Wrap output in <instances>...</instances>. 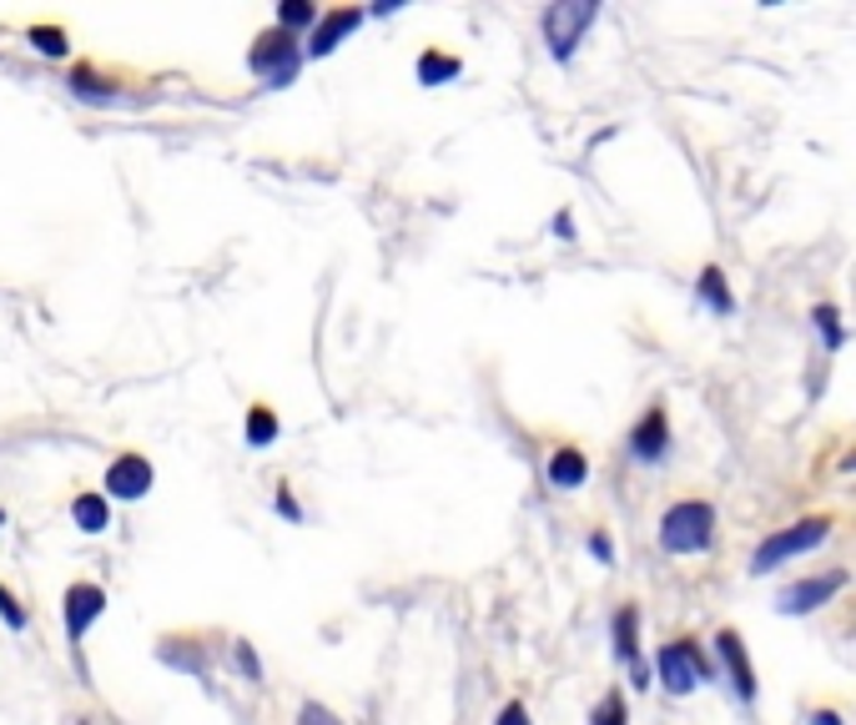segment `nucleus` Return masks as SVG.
<instances>
[{
    "label": "nucleus",
    "instance_id": "nucleus-1",
    "mask_svg": "<svg viewBox=\"0 0 856 725\" xmlns=\"http://www.w3.org/2000/svg\"><path fill=\"white\" fill-rule=\"evenodd\" d=\"M715 544V504L680 499L660 519V549L665 554H706Z\"/></svg>",
    "mask_w": 856,
    "mask_h": 725
},
{
    "label": "nucleus",
    "instance_id": "nucleus-2",
    "mask_svg": "<svg viewBox=\"0 0 856 725\" xmlns=\"http://www.w3.org/2000/svg\"><path fill=\"white\" fill-rule=\"evenodd\" d=\"M600 21V0H554L544 11V40H550V56L554 61H569L580 51L584 31Z\"/></svg>",
    "mask_w": 856,
    "mask_h": 725
},
{
    "label": "nucleus",
    "instance_id": "nucleus-3",
    "mask_svg": "<svg viewBox=\"0 0 856 725\" xmlns=\"http://www.w3.org/2000/svg\"><path fill=\"white\" fill-rule=\"evenodd\" d=\"M308 46H298V36L292 31H263L257 36V46L248 51V67L257 71V76L267 81V86H292L298 81V67H303Z\"/></svg>",
    "mask_w": 856,
    "mask_h": 725
},
{
    "label": "nucleus",
    "instance_id": "nucleus-4",
    "mask_svg": "<svg viewBox=\"0 0 856 725\" xmlns=\"http://www.w3.org/2000/svg\"><path fill=\"white\" fill-rule=\"evenodd\" d=\"M827 534H831V519H821V515L817 519H796V524L776 529L771 540H761L751 569H756V575H771V569L786 565V559H796V554H811L817 544H827Z\"/></svg>",
    "mask_w": 856,
    "mask_h": 725
},
{
    "label": "nucleus",
    "instance_id": "nucleus-5",
    "mask_svg": "<svg viewBox=\"0 0 856 725\" xmlns=\"http://www.w3.org/2000/svg\"><path fill=\"white\" fill-rule=\"evenodd\" d=\"M655 670H660V686L671 690V696H696L700 680L711 675V665L700 660V650L690 640H671V645H660Z\"/></svg>",
    "mask_w": 856,
    "mask_h": 725
},
{
    "label": "nucleus",
    "instance_id": "nucleus-6",
    "mask_svg": "<svg viewBox=\"0 0 856 725\" xmlns=\"http://www.w3.org/2000/svg\"><path fill=\"white\" fill-rule=\"evenodd\" d=\"M846 584H852V575L846 569H827V575H806V580L786 584L776 600L781 615H811V609H821L831 600V594H842Z\"/></svg>",
    "mask_w": 856,
    "mask_h": 725
},
{
    "label": "nucleus",
    "instance_id": "nucleus-7",
    "mask_svg": "<svg viewBox=\"0 0 856 725\" xmlns=\"http://www.w3.org/2000/svg\"><path fill=\"white\" fill-rule=\"evenodd\" d=\"M106 615V590L101 584H67V594H61V620H67V640L71 645H81L86 640V630H92L96 620Z\"/></svg>",
    "mask_w": 856,
    "mask_h": 725
},
{
    "label": "nucleus",
    "instance_id": "nucleus-8",
    "mask_svg": "<svg viewBox=\"0 0 856 725\" xmlns=\"http://www.w3.org/2000/svg\"><path fill=\"white\" fill-rule=\"evenodd\" d=\"M665 454H671V413H665V403H650V413L635 423V434H630V459L665 463Z\"/></svg>",
    "mask_w": 856,
    "mask_h": 725
},
{
    "label": "nucleus",
    "instance_id": "nucleus-9",
    "mask_svg": "<svg viewBox=\"0 0 856 725\" xmlns=\"http://www.w3.org/2000/svg\"><path fill=\"white\" fill-rule=\"evenodd\" d=\"M715 650H721V665H725V675H731V690L751 705L756 700V665H751V650H746L740 630H721L715 635Z\"/></svg>",
    "mask_w": 856,
    "mask_h": 725
},
{
    "label": "nucleus",
    "instance_id": "nucleus-10",
    "mask_svg": "<svg viewBox=\"0 0 856 725\" xmlns=\"http://www.w3.org/2000/svg\"><path fill=\"white\" fill-rule=\"evenodd\" d=\"M363 21H369V11H363V5H342V11H328L313 26V36H308V56H313V61H317V56H333L342 40L363 26Z\"/></svg>",
    "mask_w": 856,
    "mask_h": 725
},
{
    "label": "nucleus",
    "instance_id": "nucleus-11",
    "mask_svg": "<svg viewBox=\"0 0 856 725\" xmlns=\"http://www.w3.org/2000/svg\"><path fill=\"white\" fill-rule=\"evenodd\" d=\"M157 469L142 459V454H121L111 469H106V499H142L146 488H152Z\"/></svg>",
    "mask_w": 856,
    "mask_h": 725
},
{
    "label": "nucleus",
    "instance_id": "nucleus-12",
    "mask_svg": "<svg viewBox=\"0 0 856 725\" xmlns=\"http://www.w3.org/2000/svg\"><path fill=\"white\" fill-rule=\"evenodd\" d=\"M610 635H615V660H619V665H640V609L619 605L615 620H610Z\"/></svg>",
    "mask_w": 856,
    "mask_h": 725
},
{
    "label": "nucleus",
    "instance_id": "nucleus-13",
    "mask_svg": "<svg viewBox=\"0 0 856 725\" xmlns=\"http://www.w3.org/2000/svg\"><path fill=\"white\" fill-rule=\"evenodd\" d=\"M584 479H590V459H584L575 444H559V449L550 454V484L569 494V488H580Z\"/></svg>",
    "mask_w": 856,
    "mask_h": 725
},
{
    "label": "nucleus",
    "instance_id": "nucleus-14",
    "mask_svg": "<svg viewBox=\"0 0 856 725\" xmlns=\"http://www.w3.org/2000/svg\"><path fill=\"white\" fill-rule=\"evenodd\" d=\"M696 292H700V303L711 307L715 317H731L736 313V298H731V282H725V273L715 263H706L700 267V277H696Z\"/></svg>",
    "mask_w": 856,
    "mask_h": 725
},
{
    "label": "nucleus",
    "instance_id": "nucleus-15",
    "mask_svg": "<svg viewBox=\"0 0 856 725\" xmlns=\"http://www.w3.org/2000/svg\"><path fill=\"white\" fill-rule=\"evenodd\" d=\"M71 519H76L81 534H101L111 524V504H106V494H76L71 499Z\"/></svg>",
    "mask_w": 856,
    "mask_h": 725
},
{
    "label": "nucleus",
    "instance_id": "nucleus-16",
    "mask_svg": "<svg viewBox=\"0 0 856 725\" xmlns=\"http://www.w3.org/2000/svg\"><path fill=\"white\" fill-rule=\"evenodd\" d=\"M419 86H444V81H454L459 76V56H448V51H438V46H429V51L419 56Z\"/></svg>",
    "mask_w": 856,
    "mask_h": 725
},
{
    "label": "nucleus",
    "instance_id": "nucleus-17",
    "mask_svg": "<svg viewBox=\"0 0 856 725\" xmlns=\"http://www.w3.org/2000/svg\"><path fill=\"white\" fill-rule=\"evenodd\" d=\"M277 428H282L277 413L267 409V403H252V409H248V449H273Z\"/></svg>",
    "mask_w": 856,
    "mask_h": 725
},
{
    "label": "nucleus",
    "instance_id": "nucleus-18",
    "mask_svg": "<svg viewBox=\"0 0 856 725\" xmlns=\"http://www.w3.org/2000/svg\"><path fill=\"white\" fill-rule=\"evenodd\" d=\"M317 21H323V15H317L313 0H282V5H277V26L292 31V36H298V31H308V36H313Z\"/></svg>",
    "mask_w": 856,
    "mask_h": 725
},
{
    "label": "nucleus",
    "instance_id": "nucleus-19",
    "mask_svg": "<svg viewBox=\"0 0 856 725\" xmlns=\"http://www.w3.org/2000/svg\"><path fill=\"white\" fill-rule=\"evenodd\" d=\"M811 323H817L821 343H827L831 353L846 343V328H842V313H836V303H817V307H811Z\"/></svg>",
    "mask_w": 856,
    "mask_h": 725
},
{
    "label": "nucleus",
    "instance_id": "nucleus-20",
    "mask_svg": "<svg viewBox=\"0 0 856 725\" xmlns=\"http://www.w3.org/2000/svg\"><path fill=\"white\" fill-rule=\"evenodd\" d=\"M590 725H630V711H625V696H619V690H610V696L600 700V705H594Z\"/></svg>",
    "mask_w": 856,
    "mask_h": 725
},
{
    "label": "nucleus",
    "instance_id": "nucleus-21",
    "mask_svg": "<svg viewBox=\"0 0 856 725\" xmlns=\"http://www.w3.org/2000/svg\"><path fill=\"white\" fill-rule=\"evenodd\" d=\"M31 46H36L40 56H67L71 51L67 31H56V26H36V31H31Z\"/></svg>",
    "mask_w": 856,
    "mask_h": 725
},
{
    "label": "nucleus",
    "instance_id": "nucleus-22",
    "mask_svg": "<svg viewBox=\"0 0 856 725\" xmlns=\"http://www.w3.org/2000/svg\"><path fill=\"white\" fill-rule=\"evenodd\" d=\"M71 92H76V96H86V101H111V96H117V92H111V86H96V76H92V71H76V76H71Z\"/></svg>",
    "mask_w": 856,
    "mask_h": 725
},
{
    "label": "nucleus",
    "instance_id": "nucleus-23",
    "mask_svg": "<svg viewBox=\"0 0 856 725\" xmlns=\"http://www.w3.org/2000/svg\"><path fill=\"white\" fill-rule=\"evenodd\" d=\"M161 660H171V665H182V670H192V675H207V660H202V650H171V640L161 645Z\"/></svg>",
    "mask_w": 856,
    "mask_h": 725
},
{
    "label": "nucleus",
    "instance_id": "nucleus-24",
    "mask_svg": "<svg viewBox=\"0 0 856 725\" xmlns=\"http://www.w3.org/2000/svg\"><path fill=\"white\" fill-rule=\"evenodd\" d=\"M0 620L11 625V630H26V609L15 605V594L5 590V584H0Z\"/></svg>",
    "mask_w": 856,
    "mask_h": 725
},
{
    "label": "nucleus",
    "instance_id": "nucleus-25",
    "mask_svg": "<svg viewBox=\"0 0 856 725\" xmlns=\"http://www.w3.org/2000/svg\"><path fill=\"white\" fill-rule=\"evenodd\" d=\"M298 725H342V721L328 711V705H317V700H308L303 715H298Z\"/></svg>",
    "mask_w": 856,
    "mask_h": 725
},
{
    "label": "nucleus",
    "instance_id": "nucleus-26",
    "mask_svg": "<svg viewBox=\"0 0 856 725\" xmlns=\"http://www.w3.org/2000/svg\"><path fill=\"white\" fill-rule=\"evenodd\" d=\"M590 554L600 559V565H615V540H610L605 529H594L590 534Z\"/></svg>",
    "mask_w": 856,
    "mask_h": 725
},
{
    "label": "nucleus",
    "instance_id": "nucleus-27",
    "mask_svg": "<svg viewBox=\"0 0 856 725\" xmlns=\"http://www.w3.org/2000/svg\"><path fill=\"white\" fill-rule=\"evenodd\" d=\"M238 665H242V675H248V680H263V665H257V650H252L248 640H238Z\"/></svg>",
    "mask_w": 856,
    "mask_h": 725
},
{
    "label": "nucleus",
    "instance_id": "nucleus-28",
    "mask_svg": "<svg viewBox=\"0 0 856 725\" xmlns=\"http://www.w3.org/2000/svg\"><path fill=\"white\" fill-rule=\"evenodd\" d=\"M277 515L292 519V524H303V509H298V499H292V488H288V484L277 488Z\"/></svg>",
    "mask_w": 856,
    "mask_h": 725
},
{
    "label": "nucleus",
    "instance_id": "nucleus-29",
    "mask_svg": "<svg viewBox=\"0 0 856 725\" xmlns=\"http://www.w3.org/2000/svg\"><path fill=\"white\" fill-rule=\"evenodd\" d=\"M494 725H529V705H525V700H509V705L499 711V721H494Z\"/></svg>",
    "mask_w": 856,
    "mask_h": 725
},
{
    "label": "nucleus",
    "instance_id": "nucleus-30",
    "mask_svg": "<svg viewBox=\"0 0 856 725\" xmlns=\"http://www.w3.org/2000/svg\"><path fill=\"white\" fill-rule=\"evenodd\" d=\"M554 238L575 242V217H569V212H554Z\"/></svg>",
    "mask_w": 856,
    "mask_h": 725
},
{
    "label": "nucleus",
    "instance_id": "nucleus-31",
    "mask_svg": "<svg viewBox=\"0 0 856 725\" xmlns=\"http://www.w3.org/2000/svg\"><path fill=\"white\" fill-rule=\"evenodd\" d=\"M811 725H842V715H836V711H811Z\"/></svg>",
    "mask_w": 856,
    "mask_h": 725
},
{
    "label": "nucleus",
    "instance_id": "nucleus-32",
    "mask_svg": "<svg viewBox=\"0 0 856 725\" xmlns=\"http://www.w3.org/2000/svg\"><path fill=\"white\" fill-rule=\"evenodd\" d=\"M0 524H5V509H0Z\"/></svg>",
    "mask_w": 856,
    "mask_h": 725
}]
</instances>
